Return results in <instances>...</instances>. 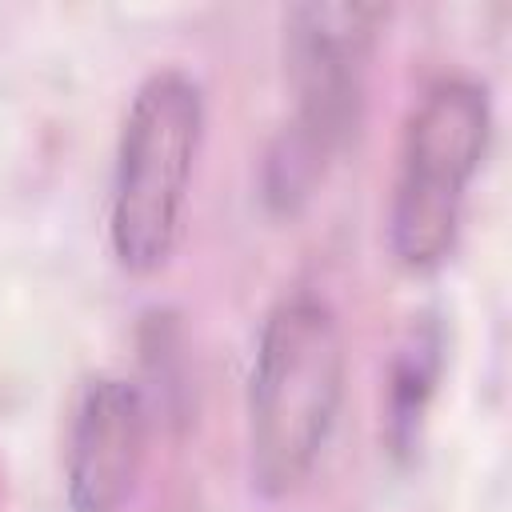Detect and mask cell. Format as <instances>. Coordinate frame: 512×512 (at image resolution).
Masks as SVG:
<instances>
[{
	"instance_id": "obj_1",
	"label": "cell",
	"mask_w": 512,
	"mask_h": 512,
	"mask_svg": "<svg viewBox=\"0 0 512 512\" xmlns=\"http://www.w3.org/2000/svg\"><path fill=\"white\" fill-rule=\"evenodd\" d=\"M348 392V340L336 304L284 288L252 340L244 388V464L260 500L296 496L324 460Z\"/></svg>"
},
{
	"instance_id": "obj_2",
	"label": "cell",
	"mask_w": 512,
	"mask_h": 512,
	"mask_svg": "<svg viewBox=\"0 0 512 512\" xmlns=\"http://www.w3.org/2000/svg\"><path fill=\"white\" fill-rule=\"evenodd\" d=\"M384 16L380 4L360 0H312L284 12V80L292 104L260 164V196L272 212H300L356 136Z\"/></svg>"
},
{
	"instance_id": "obj_3",
	"label": "cell",
	"mask_w": 512,
	"mask_h": 512,
	"mask_svg": "<svg viewBox=\"0 0 512 512\" xmlns=\"http://www.w3.org/2000/svg\"><path fill=\"white\" fill-rule=\"evenodd\" d=\"M204 124V84L184 64H156L132 88L108 180V248L128 276H152L176 256Z\"/></svg>"
},
{
	"instance_id": "obj_4",
	"label": "cell",
	"mask_w": 512,
	"mask_h": 512,
	"mask_svg": "<svg viewBox=\"0 0 512 512\" xmlns=\"http://www.w3.org/2000/svg\"><path fill=\"white\" fill-rule=\"evenodd\" d=\"M492 128V92L472 72H440L412 100L384 208V240L404 272L424 276L452 256Z\"/></svg>"
},
{
	"instance_id": "obj_5",
	"label": "cell",
	"mask_w": 512,
	"mask_h": 512,
	"mask_svg": "<svg viewBox=\"0 0 512 512\" xmlns=\"http://www.w3.org/2000/svg\"><path fill=\"white\" fill-rule=\"evenodd\" d=\"M152 412L136 380L92 372L80 380L64 428L68 512H124L148 460Z\"/></svg>"
},
{
	"instance_id": "obj_6",
	"label": "cell",
	"mask_w": 512,
	"mask_h": 512,
	"mask_svg": "<svg viewBox=\"0 0 512 512\" xmlns=\"http://www.w3.org/2000/svg\"><path fill=\"white\" fill-rule=\"evenodd\" d=\"M444 368V332L436 320H412L396 356L388 364V392H384V440L396 456H408L420 440V424L428 400L436 392Z\"/></svg>"
}]
</instances>
